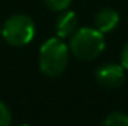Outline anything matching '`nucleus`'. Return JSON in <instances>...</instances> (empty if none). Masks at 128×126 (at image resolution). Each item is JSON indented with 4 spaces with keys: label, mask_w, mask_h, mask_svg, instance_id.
Here are the masks:
<instances>
[{
    "label": "nucleus",
    "mask_w": 128,
    "mask_h": 126,
    "mask_svg": "<svg viewBox=\"0 0 128 126\" xmlns=\"http://www.w3.org/2000/svg\"><path fill=\"white\" fill-rule=\"evenodd\" d=\"M118 24H119V13L110 7H104L98 10L94 16V27L103 34L113 31Z\"/></svg>",
    "instance_id": "nucleus-5"
},
{
    "label": "nucleus",
    "mask_w": 128,
    "mask_h": 126,
    "mask_svg": "<svg viewBox=\"0 0 128 126\" xmlns=\"http://www.w3.org/2000/svg\"><path fill=\"white\" fill-rule=\"evenodd\" d=\"M104 34L98 31L96 27L78 28L76 33L70 37V52L78 60L92 61L104 51Z\"/></svg>",
    "instance_id": "nucleus-2"
},
{
    "label": "nucleus",
    "mask_w": 128,
    "mask_h": 126,
    "mask_svg": "<svg viewBox=\"0 0 128 126\" xmlns=\"http://www.w3.org/2000/svg\"><path fill=\"white\" fill-rule=\"evenodd\" d=\"M70 48L60 37L46 40L39 52V67L48 77H57L63 73L68 64Z\"/></svg>",
    "instance_id": "nucleus-1"
},
{
    "label": "nucleus",
    "mask_w": 128,
    "mask_h": 126,
    "mask_svg": "<svg viewBox=\"0 0 128 126\" xmlns=\"http://www.w3.org/2000/svg\"><path fill=\"white\" fill-rule=\"evenodd\" d=\"M121 65L128 71V42L125 43V46L122 48V52H121Z\"/></svg>",
    "instance_id": "nucleus-10"
},
{
    "label": "nucleus",
    "mask_w": 128,
    "mask_h": 126,
    "mask_svg": "<svg viewBox=\"0 0 128 126\" xmlns=\"http://www.w3.org/2000/svg\"><path fill=\"white\" fill-rule=\"evenodd\" d=\"M10 122H12L10 110L3 101H0V126H8Z\"/></svg>",
    "instance_id": "nucleus-9"
},
{
    "label": "nucleus",
    "mask_w": 128,
    "mask_h": 126,
    "mask_svg": "<svg viewBox=\"0 0 128 126\" xmlns=\"http://www.w3.org/2000/svg\"><path fill=\"white\" fill-rule=\"evenodd\" d=\"M103 125L106 126H128V114L122 111H113L107 114V117L103 120Z\"/></svg>",
    "instance_id": "nucleus-7"
},
{
    "label": "nucleus",
    "mask_w": 128,
    "mask_h": 126,
    "mask_svg": "<svg viewBox=\"0 0 128 126\" xmlns=\"http://www.w3.org/2000/svg\"><path fill=\"white\" fill-rule=\"evenodd\" d=\"M0 36H2V27H0Z\"/></svg>",
    "instance_id": "nucleus-11"
},
{
    "label": "nucleus",
    "mask_w": 128,
    "mask_h": 126,
    "mask_svg": "<svg viewBox=\"0 0 128 126\" xmlns=\"http://www.w3.org/2000/svg\"><path fill=\"white\" fill-rule=\"evenodd\" d=\"M96 80L101 88L115 89L125 82V68L119 64H103L96 71Z\"/></svg>",
    "instance_id": "nucleus-4"
},
{
    "label": "nucleus",
    "mask_w": 128,
    "mask_h": 126,
    "mask_svg": "<svg viewBox=\"0 0 128 126\" xmlns=\"http://www.w3.org/2000/svg\"><path fill=\"white\" fill-rule=\"evenodd\" d=\"M34 33H36V27L33 19L30 16L21 15V13L9 16L2 27L3 39L9 45L16 48L28 45L34 37Z\"/></svg>",
    "instance_id": "nucleus-3"
},
{
    "label": "nucleus",
    "mask_w": 128,
    "mask_h": 126,
    "mask_svg": "<svg viewBox=\"0 0 128 126\" xmlns=\"http://www.w3.org/2000/svg\"><path fill=\"white\" fill-rule=\"evenodd\" d=\"M55 30L60 39H70L76 30H78V16L72 10H66L63 12L57 22H55Z\"/></svg>",
    "instance_id": "nucleus-6"
},
{
    "label": "nucleus",
    "mask_w": 128,
    "mask_h": 126,
    "mask_svg": "<svg viewBox=\"0 0 128 126\" xmlns=\"http://www.w3.org/2000/svg\"><path fill=\"white\" fill-rule=\"evenodd\" d=\"M46 3V6L51 9V10H55V12H61V10H66L72 0H43Z\"/></svg>",
    "instance_id": "nucleus-8"
}]
</instances>
